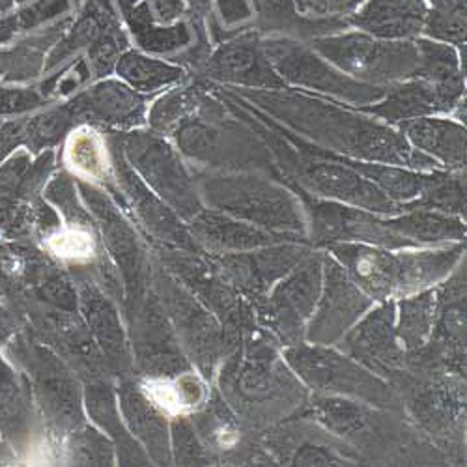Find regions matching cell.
<instances>
[{
	"instance_id": "cell-37",
	"label": "cell",
	"mask_w": 467,
	"mask_h": 467,
	"mask_svg": "<svg viewBox=\"0 0 467 467\" xmlns=\"http://www.w3.org/2000/svg\"><path fill=\"white\" fill-rule=\"evenodd\" d=\"M114 69L119 73L120 81L139 94H155L185 79L183 67L137 51H124Z\"/></svg>"
},
{
	"instance_id": "cell-52",
	"label": "cell",
	"mask_w": 467,
	"mask_h": 467,
	"mask_svg": "<svg viewBox=\"0 0 467 467\" xmlns=\"http://www.w3.org/2000/svg\"><path fill=\"white\" fill-rule=\"evenodd\" d=\"M438 12H465V0H428Z\"/></svg>"
},
{
	"instance_id": "cell-50",
	"label": "cell",
	"mask_w": 467,
	"mask_h": 467,
	"mask_svg": "<svg viewBox=\"0 0 467 467\" xmlns=\"http://www.w3.org/2000/svg\"><path fill=\"white\" fill-rule=\"evenodd\" d=\"M23 122L25 120H12L0 124V165H3L16 150L23 148Z\"/></svg>"
},
{
	"instance_id": "cell-32",
	"label": "cell",
	"mask_w": 467,
	"mask_h": 467,
	"mask_svg": "<svg viewBox=\"0 0 467 467\" xmlns=\"http://www.w3.org/2000/svg\"><path fill=\"white\" fill-rule=\"evenodd\" d=\"M64 165L81 182L99 187L114 183L110 146L94 126L79 124L67 133Z\"/></svg>"
},
{
	"instance_id": "cell-5",
	"label": "cell",
	"mask_w": 467,
	"mask_h": 467,
	"mask_svg": "<svg viewBox=\"0 0 467 467\" xmlns=\"http://www.w3.org/2000/svg\"><path fill=\"white\" fill-rule=\"evenodd\" d=\"M283 358L299 381L315 393L354 399L381 410L402 411L397 389L338 348L299 342L283 348Z\"/></svg>"
},
{
	"instance_id": "cell-46",
	"label": "cell",
	"mask_w": 467,
	"mask_h": 467,
	"mask_svg": "<svg viewBox=\"0 0 467 467\" xmlns=\"http://www.w3.org/2000/svg\"><path fill=\"white\" fill-rule=\"evenodd\" d=\"M172 462L178 465H208L213 462L187 415L174 417L171 424Z\"/></svg>"
},
{
	"instance_id": "cell-24",
	"label": "cell",
	"mask_w": 467,
	"mask_h": 467,
	"mask_svg": "<svg viewBox=\"0 0 467 467\" xmlns=\"http://www.w3.org/2000/svg\"><path fill=\"white\" fill-rule=\"evenodd\" d=\"M116 399H119L120 415L124 417L130 434L146 451L150 462L171 465L172 449L167 415L144 395L140 383L126 376L116 389Z\"/></svg>"
},
{
	"instance_id": "cell-6",
	"label": "cell",
	"mask_w": 467,
	"mask_h": 467,
	"mask_svg": "<svg viewBox=\"0 0 467 467\" xmlns=\"http://www.w3.org/2000/svg\"><path fill=\"white\" fill-rule=\"evenodd\" d=\"M313 51L365 85L391 87L417 79L419 73V49L410 40H378L368 34L349 32L317 37Z\"/></svg>"
},
{
	"instance_id": "cell-41",
	"label": "cell",
	"mask_w": 467,
	"mask_h": 467,
	"mask_svg": "<svg viewBox=\"0 0 467 467\" xmlns=\"http://www.w3.org/2000/svg\"><path fill=\"white\" fill-rule=\"evenodd\" d=\"M204 92V85H182L155 99L146 114L150 130L160 135H171L185 119L197 112Z\"/></svg>"
},
{
	"instance_id": "cell-3",
	"label": "cell",
	"mask_w": 467,
	"mask_h": 467,
	"mask_svg": "<svg viewBox=\"0 0 467 467\" xmlns=\"http://www.w3.org/2000/svg\"><path fill=\"white\" fill-rule=\"evenodd\" d=\"M194 180L204 208L310 244L306 212L283 185L253 172L202 174Z\"/></svg>"
},
{
	"instance_id": "cell-1",
	"label": "cell",
	"mask_w": 467,
	"mask_h": 467,
	"mask_svg": "<svg viewBox=\"0 0 467 467\" xmlns=\"http://www.w3.org/2000/svg\"><path fill=\"white\" fill-rule=\"evenodd\" d=\"M264 110L274 114L290 130L315 140L346 160L397 165L413 171H434L438 161L415 150L400 131L349 109L320 101L305 94L283 90L247 92Z\"/></svg>"
},
{
	"instance_id": "cell-2",
	"label": "cell",
	"mask_w": 467,
	"mask_h": 467,
	"mask_svg": "<svg viewBox=\"0 0 467 467\" xmlns=\"http://www.w3.org/2000/svg\"><path fill=\"white\" fill-rule=\"evenodd\" d=\"M277 344L254 318L228 344L217 368L223 400L251 431L281 420L306 402V387Z\"/></svg>"
},
{
	"instance_id": "cell-53",
	"label": "cell",
	"mask_w": 467,
	"mask_h": 467,
	"mask_svg": "<svg viewBox=\"0 0 467 467\" xmlns=\"http://www.w3.org/2000/svg\"><path fill=\"white\" fill-rule=\"evenodd\" d=\"M28 3H32V0H0V19H5L8 16L16 14L23 6H26Z\"/></svg>"
},
{
	"instance_id": "cell-30",
	"label": "cell",
	"mask_w": 467,
	"mask_h": 467,
	"mask_svg": "<svg viewBox=\"0 0 467 467\" xmlns=\"http://www.w3.org/2000/svg\"><path fill=\"white\" fill-rule=\"evenodd\" d=\"M85 404L88 415L109 436L114 449L119 451L122 465H146L150 462L146 451H142L140 443L130 434L126 422L120 419L119 399H116V393L107 379L87 381Z\"/></svg>"
},
{
	"instance_id": "cell-48",
	"label": "cell",
	"mask_w": 467,
	"mask_h": 467,
	"mask_svg": "<svg viewBox=\"0 0 467 467\" xmlns=\"http://www.w3.org/2000/svg\"><path fill=\"white\" fill-rule=\"evenodd\" d=\"M46 103H51V99H47L40 88H17L0 83V119L28 114Z\"/></svg>"
},
{
	"instance_id": "cell-25",
	"label": "cell",
	"mask_w": 467,
	"mask_h": 467,
	"mask_svg": "<svg viewBox=\"0 0 467 467\" xmlns=\"http://www.w3.org/2000/svg\"><path fill=\"white\" fill-rule=\"evenodd\" d=\"M189 232L197 245L210 254H226V253H242L265 245H274L279 242L297 240L275 234L264 228H258L251 223L230 217L215 210H202L194 215L189 223ZM303 242V240H297ZM306 244V242H305Z\"/></svg>"
},
{
	"instance_id": "cell-34",
	"label": "cell",
	"mask_w": 467,
	"mask_h": 467,
	"mask_svg": "<svg viewBox=\"0 0 467 467\" xmlns=\"http://www.w3.org/2000/svg\"><path fill=\"white\" fill-rule=\"evenodd\" d=\"M140 389L155 406L172 419L199 411L210 399L206 378L192 368L169 378H144Z\"/></svg>"
},
{
	"instance_id": "cell-43",
	"label": "cell",
	"mask_w": 467,
	"mask_h": 467,
	"mask_svg": "<svg viewBox=\"0 0 467 467\" xmlns=\"http://www.w3.org/2000/svg\"><path fill=\"white\" fill-rule=\"evenodd\" d=\"M254 6L265 30H286L299 36H315L344 26V23L337 19L308 21L299 17L294 0H254Z\"/></svg>"
},
{
	"instance_id": "cell-7",
	"label": "cell",
	"mask_w": 467,
	"mask_h": 467,
	"mask_svg": "<svg viewBox=\"0 0 467 467\" xmlns=\"http://www.w3.org/2000/svg\"><path fill=\"white\" fill-rule=\"evenodd\" d=\"M122 155L140 180L165 201L185 223L204 210L197 180L182 160V153L155 131L112 133Z\"/></svg>"
},
{
	"instance_id": "cell-56",
	"label": "cell",
	"mask_w": 467,
	"mask_h": 467,
	"mask_svg": "<svg viewBox=\"0 0 467 467\" xmlns=\"http://www.w3.org/2000/svg\"><path fill=\"white\" fill-rule=\"evenodd\" d=\"M0 124H3V120H0Z\"/></svg>"
},
{
	"instance_id": "cell-33",
	"label": "cell",
	"mask_w": 467,
	"mask_h": 467,
	"mask_svg": "<svg viewBox=\"0 0 467 467\" xmlns=\"http://www.w3.org/2000/svg\"><path fill=\"white\" fill-rule=\"evenodd\" d=\"M383 223L387 228L400 234L402 238L410 240L417 247H440L463 244L465 240L463 219L436 210L413 208L395 217H387Z\"/></svg>"
},
{
	"instance_id": "cell-4",
	"label": "cell",
	"mask_w": 467,
	"mask_h": 467,
	"mask_svg": "<svg viewBox=\"0 0 467 467\" xmlns=\"http://www.w3.org/2000/svg\"><path fill=\"white\" fill-rule=\"evenodd\" d=\"M178 151L197 167L221 172L271 171V160L258 139L228 119L224 107L206 92L197 112L172 133Z\"/></svg>"
},
{
	"instance_id": "cell-20",
	"label": "cell",
	"mask_w": 467,
	"mask_h": 467,
	"mask_svg": "<svg viewBox=\"0 0 467 467\" xmlns=\"http://www.w3.org/2000/svg\"><path fill=\"white\" fill-rule=\"evenodd\" d=\"M77 310L87 322L109 368L126 376L133 368L131 342L114 301L90 277H79L77 281Z\"/></svg>"
},
{
	"instance_id": "cell-18",
	"label": "cell",
	"mask_w": 467,
	"mask_h": 467,
	"mask_svg": "<svg viewBox=\"0 0 467 467\" xmlns=\"http://www.w3.org/2000/svg\"><path fill=\"white\" fill-rule=\"evenodd\" d=\"M109 146L112 153L114 182L119 185V192H122V199L133 210L135 219L146 228L153 242L183 251H201L183 219L165 201H161L130 167L114 135L109 139Z\"/></svg>"
},
{
	"instance_id": "cell-12",
	"label": "cell",
	"mask_w": 467,
	"mask_h": 467,
	"mask_svg": "<svg viewBox=\"0 0 467 467\" xmlns=\"http://www.w3.org/2000/svg\"><path fill=\"white\" fill-rule=\"evenodd\" d=\"M260 46L269 64L274 66L286 85L324 92L359 107L379 101L387 92V87L365 85L352 79L327 60L320 58L317 51L306 49L305 46L288 40V37L264 40Z\"/></svg>"
},
{
	"instance_id": "cell-9",
	"label": "cell",
	"mask_w": 467,
	"mask_h": 467,
	"mask_svg": "<svg viewBox=\"0 0 467 467\" xmlns=\"http://www.w3.org/2000/svg\"><path fill=\"white\" fill-rule=\"evenodd\" d=\"M283 167H286L303 189L322 199L381 217L404 212V206L389 199L378 185L349 165L346 158H337L335 153L318 146H308V150L286 160Z\"/></svg>"
},
{
	"instance_id": "cell-14",
	"label": "cell",
	"mask_w": 467,
	"mask_h": 467,
	"mask_svg": "<svg viewBox=\"0 0 467 467\" xmlns=\"http://www.w3.org/2000/svg\"><path fill=\"white\" fill-rule=\"evenodd\" d=\"M313 251L310 244L288 240L242 253L210 254V258L223 279L254 305Z\"/></svg>"
},
{
	"instance_id": "cell-54",
	"label": "cell",
	"mask_w": 467,
	"mask_h": 467,
	"mask_svg": "<svg viewBox=\"0 0 467 467\" xmlns=\"http://www.w3.org/2000/svg\"><path fill=\"white\" fill-rule=\"evenodd\" d=\"M240 6L244 8V3L242 0H221V8H223V14L226 16L228 21H232L234 17H242L240 16Z\"/></svg>"
},
{
	"instance_id": "cell-35",
	"label": "cell",
	"mask_w": 467,
	"mask_h": 467,
	"mask_svg": "<svg viewBox=\"0 0 467 467\" xmlns=\"http://www.w3.org/2000/svg\"><path fill=\"white\" fill-rule=\"evenodd\" d=\"M419 49L417 79H424L436 87L443 103L452 110L462 105L463 98V73L456 51L431 37H420L415 42Z\"/></svg>"
},
{
	"instance_id": "cell-26",
	"label": "cell",
	"mask_w": 467,
	"mask_h": 467,
	"mask_svg": "<svg viewBox=\"0 0 467 467\" xmlns=\"http://www.w3.org/2000/svg\"><path fill=\"white\" fill-rule=\"evenodd\" d=\"M191 422L213 462L217 456L224 462H256V451L245 445L244 424L221 395L213 393L199 411L192 413Z\"/></svg>"
},
{
	"instance_id": "cell-23",
	"label": "cell",
	"mask_w": 467,
	"mask_h": 467,
	"mask_svg": "<svg viewBox=\"0 0 467 467\" xmlns=\"http://www.w3.org/2000/svg\"><path fill=\"white\" fill-rule=\"evenodd\" d=\"M204 73L210 79L242 85L249 88L283 90L286 83L269 64L260 42L253 37L224 44L204 60Z\"/></svg>"
},
{
	"instance_id": "cell-28",
	"label": "cell",
	"mask_w": 467,
	"mask_h": 467,
	"mask_svg": "<svg viewBox=\"0 0 467 467\" xmlns=\"http://www.w3.org/2000/svg\"><path fill=\"white\" fill-rule=\"evenodd\" d=\"M426 16L424 0H368L349 23L378 40H410L422 30Z\"/></svg>"
},
{
	"instance_id": "cell-15",
	"label": "cell",
	"mask_w": 467,
	"mask_h": 467,
	"mask_svg": "<svg viewBox=\"0 0 467 467\" xmlns=\"http://www.w3.org/2000/svg\"><path fill=\"white\" fill-rule=\"evenodd\" d=\"M376 303L352 281L344 267L324 253V283L313 317L305 327V342L337 346Z\"/></svg>"
},
{
	"instance_id": "cell-11",
	"label": "cell",
	"mask_w": 467,
	"mask_h": 467,
	"mask_svg": "<svg viewBox=\"0 0 467 467\" xmlns=\"http://www.w3.org/2000/svg\"><path fill=\"white\" fill-rule=\"evenodd\" d=\"M324 283V253L313 251L253 305L256 322L283 346L305 340Z\"/></svg>"
},
{
	"instance_id": "cell-55",
	"label": "cell",
	"mask_w": 467,
	"mask_h": 467,
	"mask_svg": "<svg viewBox=\"0 0 467 467\" xmlns=\"http://www.w3.org/2000/svg\"><path fill=\"white\" fill-rule=\"evenodd\" d=\"M183 5L187 6V12L197 17L208 14L210 10V0H183Z\"/></svg>"
},
{
	"instance_id": "cell-13",
	"label": "cell",
	"mask_w": 467,
	"mask_h": 467,
	"mask_svg": "<svg viewBox=\"0 0 467 467\" xmlns=\"http://www.w3.org/2000/svg\"><path fill=\"white\" fill-rule=\"evenodd\" d=\"M77 189L96 226L101 230L103 244L116 269L120 271L126 285L124 297L148 288L151 285V269L135 226L99 185L77 180Z\"/></svg>"
},
{
	"instance_id": "cell-36",
	"label": "cell",
	"mask_w": 467,
	"mask_h": 467,
	"mask_svg": "<svg viewBox=\"0 0 467 467\" xmlns=\"http://www.w3.org/2000/svg\"><path fill=\"white\" fill-rule=\"evenodd\" d=\"M438 303V286L399 297L395 327L406 354L422 348L431 338L436 322Z\"/></svg>"
},
{
	"instance_id": "cell-31",
	"label": "cell",
	"mask_w": 467,
	"mask_h": 467,
	"mask_svg": "<svg viewBox=\"0 0 467 467\" xmlns=\"http://www.w3.org/2000/svg\"><path fill=\"white\" fill-rule=\"evenodd\" d=\"M361 110L378 116L389 124H402L408 120L434 116L438 112H449L436 87L424 79H410L387 87L385 96Z\"/></svg>"
},
{
	"instance_id": "cell-21",
	"label": "cell",
	"mask_w": 467,
	"mask_h": 467,
	"mask_svg": "<svg viewBox=\"0 0 467 467\" xmlns=\"http://www.w3.org/2000/svg\"><path fill=\"white\" fill-rule=\"evenodd\" d=\"M77 124L107 130H135L146 124L148 107L144 98L124 81L105 79L67 101Z\"/></svg>"
},
{
	"instance_id": "cell-45",
	"label": "cell",
	"mask_w": 467,
	"mask_h": 467,
	"mask_svg": "<svg viewBox=\"0 0 467 467\" xmlns=\"http://www.w3.org/2000/svg\"><path fill=\"white\" fill-rule=\"evenodd\" d=\"M67 454L69 460L77 465H112L114 458V445L112 441L98 432L96 428L79 426L73 432L67 434Z\"/></svg>"
},
{
	"instance_id": "cell-29",
	"label": "cell",
	"mask_w": 467,
	"mask_h": 467,
	"mask_svg": "<svg viewBox=\"0 0 467 467\" xmlns=\"http://www.w3.org/2000/svg\"><path fill=\"white\" fill-rule=\"evenodd\" d=\"M404 139L428 158L451 171L465 167V128L454 120L422 116L400 124Z\"/></svg>"
},
{
	"instance_id": "cell-49",
	"label": "cell",
	"mask_w": 467,
	"mask_h": 467,
	"mask_svg": "<svg viewBox=\"0 0 467 467\" xmlns=\"http://www.w3.org/2000/svg\"><path fill=\"white\" fill-rule=\"evenodd\" d=\"M296 6L310 17H331L356 14V10L363 5V0H294Z\"/></svg>"
},
{
	"instance_id": "cell-47",
	"label": "cell",
	"mask_w": 467,
	"mask_h": 467,
	"mask_svg": "<svg viewBox=\"0 0 467 467\" xmlns=\"http://www.w3.org/2000/svg\"><path fill=\"white\" fill-rule=\"evenodd\" d=\"M422 28L431 40L462 47L465 40V12L428 10Z\"/></svg>"
},
{
	"instance_id": "cell-40",
	"label": "cell",
	"mask_w": 467,
	"mask_h": 467,
	"mask_svg": "<svg viewBox=\"0 0 467 467\" xmlns=\"http://www.w3.org/2000/svg\"><path fill=\"white\" fill-rule=\"evenodd\" d=\"M126 17L137 44L148 53H172L191 44V32L183 23H176L171 28L155 26V19L150 14V3L135 5L126 10Z\"/></svg>"
},
{
	"instance_id": "cell-27",
	"label": "cell",
	"mask_w": 467,
	"mask_h": 467,
	"mask_svg": "<svg viewBox=\"0 0 467 467\" xmlns=\"http://www.w3.org/2000/svg\"><path fill=\"white\" fill-rule=\"evenodd\" d=\"M71 19H62L47 28L30 34L17 36L14 42L0 47V83L3 85H23L34 81L40 73H46V64L67 32Z\"/></svg>"
},
{
	"instance_id": "cell-39",
	"label": "cell",
	"mask_w": 467,
	"mask_h": 467,
	"mask_svg": "<svg viewBox=\"0 0 467 467\" xmlns=\"http://www.w3.org/2000/svg\"><path fill=\"white\" fill-rule=\"evenodd\" d=\"M30 428L28 393L17 372L0 356V431L6 438L21 441Z\"/></svg>"
},
{
	"instance_id": "cell-16",
	"label": "cell",
	"mask_w": 467,
	"mask_h": 467,
	"mask_svg": "<svg viewBox=\"0 0 467 467\" xmlns=\"http://www.w3.org/2000/svg\"><path fill=\"white\" fill-rule=\"evenodd\" d=\"M308 242L315 247H327L331 244H367L391 251L417 247L400 234L387 228L381 215L346 206L340 202H308Z\"/></svg>"
},
{
	"instance_id": "cell-22",
	"label": "cell",
	"mask_w": 467,
	"mask_h": 467,
	"mask_svg": "<svg viewBox=\"0 0 467 467\" xmlns=\"http://www.w3.org/2000/svg\"><path fill=\"white\" fill-rule=\"evenodd\" d=\"M374 303L397 299L400 256L391 249L367 244H331L326 247Z\"/></svg>"
},
{
	"instance_id": "cell-19",
	"label": "cell",
	"mask_w": 467,
	"mask_h": 467,
	"mask_svg": "<svg viewBox=\"0 0 467 467\" xmlns=\"http://www.w3.org/2000/svg\"><path fill=\"white\" fill-rule=\"evenodd\" d=\"M28 318L49 342V348L58 349L77 374L87 381L107 379V370L110 368L87 322L77 315V310H62L40 303L28 306Z\"/></svg>"
},
{
	"instance_id": "cell-51",
	"label": "cell",
	"mask_w": 467,
	"mask_h": 467,
	"mask_svg": "<svg viewBox=\"0 0 467 467\" xmlns=\"http://www.w3.org/2000/svg\"><path fill=\"white\" fill-rule=\"evenodd\" d=\"M153 5V19L160 23H171L187 12L183 0H151Z\"/></svg>"
},
{
	"instance_id": "cell-10",
	"label": "cell",
	"mask_w": 467,
	"mask_h": 467,
	"mask_svg": "<svg viewBox=\"0 0 467 467\" xmlns=\"http://www.w3.org/2000/svg\"><path fill=\"white\" fill-rule=\"evenodd\" d=\"M10 348L25 368L30 395L57 431L69 434L83 426V395L75 370L53 348L30 337H14Z\"/></svg>"
},
{
	"instance_id": "cell-8",
	"label": "cell",
	"mask_w": 467,
	"mask_h": 467,
	"mask_svg": "<svg viewBox=\"0 0 467 467\" xmlns=\"http://www.w3.org/2000/svg\"><path fill=\"white\" fill-rule=\"evenodd\" d=\"M151 286L165 308L189 363L197 367L206 379L212 378L226 354V338L221 322L197 296H192L163 269L161 264L151 269Z\"/></svg>"
},
{
	"instance_id": "cell-17",
	"label": "cell",
	"mask_w": 467,
	"mask_h": 467,
	"mask_svg": "<svg viewBox=\"0 0 467 467\" xmlns=\"http://www.w3.org/2000/svg\"><path fill=\"white\" fill-rule=\"evenodd\" d=\"M395 324L397 303L381 301L340 338L337 348L393 385L406 370V352Z\"/></svg>"
},
{
	"instance_id": "cell-38",
	"label": "cell",
	"mask_w": 467,
	"mask_h": 467,
	"mask_svg": "<svg viewBox=\"0 0 467 467\" xmlns=\"http://www.w3.org/2000/svg\"><path fill=\"white\" fill-rule=\"evenodd\" d=\"M354 169H358L363 176H367L374 185H378L389 199L400 206H408L415 202L431 178V171L419 172L406 167L397 165H383L370 161L346 160Z\"/></svg>"
},
{
	"instance_id": "cell-44",
	"label": "cell",
	"mask_w": 467,
	"mask_h": 467,
	"mask_svg": "<svg viewBox=\"0 0 467 467\" xmlns=\"http://www.w3.org/2000/svg\"><path fill=\"white\" fill-rule=\"evenodd\" d=\"M413 208H426L436 210L443 213H451L456 217L465 215V182L462 176V171L456 172H440L431 171V178H428L420 197L404 206L406 210Z\"/></svg>"
},
{
	"instance_id": "cell-42",
	"label": "cell",
	"mask_w": 467,
	"mask_h": 467,
	"mask_svg": "<svg viewBox=\"0 0 467 467\" xmlns=\"http://www.w3.org/2000/svg\"><path fill=\"white\" fill-rule=\"evenodd\" d=\"M75 126H79L67 103L37 112L23 122V148L32 155L53 150Z\"/></svg>"
}]
</instances>
